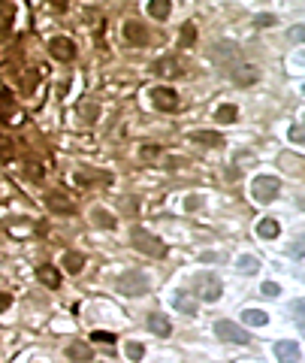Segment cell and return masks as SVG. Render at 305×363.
I'll use <instances>...</instances> for the list:
<instances>
[{
	"label": "cell",
	"instance_id": "1",
	"mask_svg": "<svg viewBox=\"0 0 305 363\" xmlns=\"http://www.w3.org/2000/svg\"><path fill=\"white\" fill-rule=\"evenodd\" d=\"M193 293L200 297L203 303H218L221 300V279L218 275H211V272H200V275H193V282H190Z\"/></svg>",
	"mask_w": 305,
	"mask_h": 363
},
{
	"label": "cell",
	"instance_id": "2",
	"mask_svg": "<svg viewBox=\"0 0 305 363\" xmlns=\"http://www.w3.org/2000/svg\"><path fill=\"white\" fill-rule=\"evenodd\" d=\"M133 248L142 251V254H148V257H164V254H166V245H164V242H160L154 233L142 230V227H133Z\"/></svg>",
	"mask_w": 305,
	"mask_h": 363
},
{
	"label": "cell",
	"instance_id": "3",
	"mask_svg": "<svg viewBox=\"0 0 305 363\" xmlns=\"http://www.w3.org/2000/svg\"><path fill=\"white\" fill-rule=\"evenodd\" d=\"M115 288L121 293H127V297H142V293H148V275L145 272H136V269H127L115 282Z\"/></svg>",
	"mask_w": 305,
	"mask_h": 363
},
{
	"label": "cell",
	"instance_id": "4",
	"mask_svg": "<svg viewBox=\"0 0 305 363\" xmlns=\"http://www.w3.org/2000/svg\"><path fill=\"white\" fill-rule=\"evenodd\" d=\"M278 194H281V182L275 176H257L251 182V197L257 203H272Z\"/></svg>",
	"mask_w": 305,
	"mask_h": 363
},
{
	"label": "cell",
	"instance_id": "5",
	"mask_svg": "<svg viewBox=\"0 0 305 363\" xmlns=\"http://www.w3.org/2000/svg\"><path fill=\"white\" fill-rule=\"evenodd\" d=\"M214 336L224 339V342H233V345H248L251 342V333L245 330V327L236 324V321H227V318H221L218 324H214Z\"/></svg>",
	"mask_w": 305,
	"mask_h": 363
},
{
	"label": "cell",
	"instance_id": "6",
	"mask_svg": "<svg viewBox=\"0 0 305 363\" xmlns=\"http://www.w3.org/2000/svg\"><path fill=\"white\" fill-rule=\"evenodd\" d=\"M151 103L160 112H175L178 109V94L172 88H151Z\"/></svg>",
	"mask_w": 305,
	"mask_h": 363
},
{
	"label": "cell",
	"instance_id": "7",
	"mask_svg": "<svg viewBox=\"0 0 305 363\" xmlns=\"http://www.w3.org/2000/svg\"><path fill=\"white\" fill-rule=\"evenodd\" d=\"M48 48H51V58H58V61H73L76 58V43L70 37H55L48 43Z\"/></svg>",
	"mask_w": 305,
	"mask_h": 363
},
{
	"label": "cell",
	"instance_id": "8",
	"mask_svg": "<svg viewBox=\"0 0 305 363\" xmlns=\"http://www.w3.org/2000/svg\"><path fill=\"white\" fill-rule=\"evenodd\" d=\"M257 76H260V70H257V67H251V64H236V67H233V70H230V79L233 82H236V85H242V88H248V85H254L257 82Z\"/></svg>",
	"mask_w": 305,
	"mask_h": 363
},
{
	"label": "cell",
	"instance_id": "9",
	"mask_svg": "<svg viewBox=\"0 0 305 363\" xmlns=\"http://www.w3.org/2000/svg\"><path fill=\"white\" fill-rule=\"evenodd\" d=\"M275 357L281 360V363H299V342H293V339H281V342H275Z\"/></svg>",
	"mask_w": 305,
	"mask_h": 363
},
{
	"label": "cell",
	"instance_id": "10",
	"mask_svg": "<svg viewBox=\"0 0 305 363\" xmlns=\"http://www.w3.org/2000/svg\"><path fill=\"white\" fill-rule=\"evenodd\" d=\"M190 140H193V143H203V145H209V148H221V145H224V136L214 133V130H190Z\"/></svg>",
	"mask_w": 305,
	"mask_h": 363
},
{
	"label": "cell",
	"instance_id": "11",
	"mask_svg": "<svg viewBox=\"0 0 305 363\" xmlns=\"http://www.w3.org/2000/svg\"><path fill=\"white\" fill-rule=\"evenodd\" d=\"M145 324H148V330H151L154 336H164V339H166V336L172 333V324H169V321H166L164 315H157V312H151Z\"/></svg>",
	"mask_w": 305,
	"mask_h": 363
},
{
	"label": "cell",
	"instance_id": "12",
	"mask_svg": "<svg viewBox=\"0 0 305 363\" xmlns=\"http://www.w3.org/2000/svg\"><path fill=\"white\" fill-rule=\"evenodd\" d=\"M61 264H64V269H67L70 275H79L82 266H85V254H79V251H64Z\"/></svg>",
	"mask_w": 305,
	"mask_h": 363
},
{
	"label": "cell",
	"instance_id": "13",
	"mask_svg": "<svg viewBox=\"0 0 305 363\" xmlns=\"http://www.w3.org/2000/svg\"><path fill=\"white\" fill-rule=\"evenodd\" d=\"M257 236H260V239H275V236H281V221H278V218H263V221L257 224Z\"/></svg>",
	"mask_w": 305,
	"mask_h": 363
},
{
	"label": "cell",
	"instance_id": "14",
	"mask_svg": "<svg viewBox=\"0 0 305 363\" xmlns=\"http://www.w3.org/2000/svg\"><path fill=\"white\" fill-rule=\"evenodd\" d=\"M169 12H172V3H169V0H148V15H151L154 22H166Z\"/></svg>",
	"mask_w": 305,
	"mask_h": 363
},
{
	"label": "cell",
	"instance_id": "15",
	"mask_svg": "<svg viewBox=\"0 0 305 363\" xmlns=\"http://www.w3.org/2000/svg\"><path fill=\"white\" fill-rule=\"evenodd\" d=\"M67 357L73 363H88V360H91V348H88V342H70Z\"/></svg>",
	"mask_w": 305,
	"mask_h": 363
},
{
	"label": "cell",
	"instance_id": "16",
	"mask_svg": "<svg viewBox=\"0 0 305 363\" xmlns=\"http://www.w3.org/2000/svg\"><path fill=\"white\" fill-rule=\"evenodd\" d=\"M242 324L245 327H266L269 315L263 312V309H245V312H242Z\"/></svg>",
	"mask_w": 305,
	"mask_h": 363
},
{
	"label": "cell",
	"instance_id": "17",
	"mask_svg": "<svg viewBox=\"0 0 305 363\" xmlns=\"http://www.w3.org/2000/svg\"><path fill=\"white\" fill-rule=\"evenodd\" d=\"M124 37H127L130 43H139V46H145V43H148V33H145V27H142V24H136V22H127V24H124Z\"/></svg>",
	"mask_w": 305,
	"mask_h": 363
},
{
	"label": "cell",
	"instance_id": "18",
	"mask_svg": "<svg viewBox=\"0 0 305 363\" xmlns=\"http://www.w3.org/2000/svg\"><path fill=\"white\" fill-rule=\"evenodd\" d=\"M37 275H40V282H43L46 288H51V290H55V288L61 285V275H58V269H55V266H48V264H43V266L37 269Z\"/></svg>",
	"mask_w": 305,
	"mask_h": 363
},
{
	"label": "cell",
	"instance_id": "19",
	"mask_svg": "<svg viewBox=\"0 0 305 363\" xmlns=\"http://www.w3.org/2000/svg\"><path fill=\"white\" fill-rule=\"evenodd\" d=\"M175 309L178 312H185V315H196V300L190 297V293H175Z\"/></svg>",
	"mask_w": 305,
	"mask_h": 363
},
{
	"label": "cell",
	"instance_id": "20",
	"mask_svg": "<svg viewBox=\"0 0 305 363\" xmlns=\"http://www.w3.org/2000/svg\"><path fill=\"white\" fill-rule=\"evenodd\" d=\"M91 218H94V224L97 227H106V230H115V218L106 212V209H100V206H94L91 209Z\"/></svg>",
	"mask_w": 305,
	"mask_h": 363
},
{
	"label": "cell",
	"instance_id": "21",
	"mask_svg": "<svg viewBox=\"0 0 305 363\" xmlns=\"http://www.w3.org/2000/svg\"><path fill=\"white\" fill-rule=\"evenodd\" d=\"M9 118H15L12 97H9V91H0V121H9Z\"/></svg>",
	"mask_w": 305,
	"mask_h": 363
},
{
	"label": "cell",
	"instance_id": "22",
	"mask_svg": "<svg viewBox=\"0 0 305 363\" xmlns=\"http://www.w3.org/2000/svg\"><path fill=\"white\" fill-rule=\"evenodd\" d=\"M236 266H239V272H245V275H251V272H257V269H260V261H257V257H254V254H242Z\"/></svg>",
	"mask_w": 305,
	"mask_h": 363
},
{
	"label": "cell",
	"instance_id": "23",
	"mask_svg": "<svg viewBox=\"0 0 305 363\" xmlns=\"http://www.w3.org/2000/svg\"><path fill=\"white\" fill-rule=\"evenodd\" d=\"M46 200H48V206H51L55 212H73V203H70L67 197H61V194H48Z\"/></svg>",
	"mask_w": 305,
	"mask_h": 363
},
{
	"label": "cell",
	"instance_id": "24",
	"mask_svg": "<svg viewBox=\"0 0 305 363\" xmlns=\"http://www.w3.org/2000/svg\"><path fill=\"white\" fill-rule=\"evenodd\" d=\"M236 115H239V109L233 106V103H221L218 112H214V118H218V121H227V124H230V121H236Z\"/></svg>",
	"mask_w": 305,
	"mask_h": 363
},
{
	"label": "cell",
	"instance_id": "25",
	"mask_svg": "<svg viewBox=\"0 0 305 363\" xmlns=\"http://www.w3.org/2000/svg\"><path fill=\"white\" fill-rule=\"evenodd\" d=\"M124 351H127V357L136 363V360H142V354H145V345H142V342H127V348H124Z\"/></svg>",
	"mask_w": 305,
	"mask_h": 363
},
{
	"label": "cell",
	"instance_id": "26",
	"mask_svg": "<svg viewBox=\"0 0 305 363\" xmlns=\"http://www.w3.org/2000/svg\"><path fill=\"white\" fill-rule=\"evenodd\" d=\"M287 40H290V43H305V24L287 27Z\"/></svg>",
	"mask_w": 305,
	"mask_h": 363
},
{
	"label": "cell",
	"instance_id": "27",
	"mask_svg": "<svg viewBox=\"0 0 305 363\" xmlns=\"http://www.w3.org/2000/svg\"><path fill=\"white\" fill-rule=\"evenodd\" d=\"M157 70H164V76H182V67H178L175 61H160Z\"/></svg>",
	"mask_w": 305,
	"mask_h": 363
},
{
	"label": "cell",
	"instance_id": "28",
	"mask_svg": "<svg viewBox=\"0 0 305 363\" xmlns=\"http://www.w3.org/2000/svg\"><path fill=\"white\" fill-rule=\"evenodd\" d=\"M254 24L257 27H272V24H278V19L272 12H260V15H254Z\"/></svg>",
	"mask_w": 305,
	"mask_h": 363
},
{
	"label": "cell",
	"instance_id": "29",
	"mask_svg": "<svg viewBox=\"0 0 305 363\" xmlns=\"http://www.w3.org/2000/svg\"><path fill=\"white\" fill-rule=\"evenodd\" d=\"M263 297H278V293H281V285L278 282H263Z\"/></svg>",
	"mask_w": 305,
	"mask_h": 363
},
{
	"label": "cell",
	"instance_id": "30",
	"mask_svg": "<svg viewBox=\"0 0 305 363\" xmlns=\"http://www.w3.org/2000/svg\"><path fill=\"white\" fill-rule=\"evenodd\" d=\"M91 339H94V342H106V345H109V342H115L118 336H115V333H106V330H94Z\"/></svg>",
	"mask_w": 305,
	"mask_h": 363
},
{
	"label": "cell",
	"instance_id": "31",
	"mask_svg": "<svg viewBox=\"0 0 305 363\" xmlns=\"http://www.w3.org/2000/svg\"><path fill=\"white\" fill-rule=\"evenodd\" d=\"M196 40V30H193V24H185V30H182V46H190Z\"/></svg>",
	"mask_w": 305,
	"mask_h": 363
},
{
	"label": "cell",
	"instance_id": "32",
	"mask_svg": "<svg viewBox=\"0 0 305 363\" xmlns=\"http://www.w3.org/2000/svg\"><path fill=\"white\" fill-rule=\"evenodd\" d=\"M200 206H203V197H200V194H193V197H188V200H185V209H188V212L200 209Z\"/></svg>",
	"mask_w": 305,
	"mask_h": 363
},
{
	"label": "cell",
	"instance_id": "33",
	"mask_svg": "<svg viewBox=\"0 0 305 363\" xmlns=\"http://www.w3.org/2000/svg\"><path fill=\"white\" fill-rule=\"evenodd\" d=\"M293 312H296V321L305 327V300H296L293 303Z\"/></svg>",
	"mask_w": 305,
	"mask_h": 363
},
{
	"label": "cell",
	"instance_id": "34",
	"mask_svg": "<svg viewBox=\"0 0 305 363\" xmlns=\"http://www.w3.org/2000/svg\"><path fill=\"white\" fill-rule=\"evenodd\" d=\"M290 140H293V143H305V130H302V127H293V130H290Z\"/></svg>",
	"mask_w": 305,
	"mask_h": 363
},
{
	"label": "cell",
	"instance_id": "35",
	"mask_svg": "<svg viewBox=\"0 0 305 363\" xmlns=\"http://www.w3.org/2000/svg\"><path fill=\"white\" fill-rule=\"evenodd\" d=\"M6 145H9V143L0 136V158H9V148H6Z\"/></svg>",
	"mask_w": 305,
	"mask_h": 363
},
{
	"label": "cell",
	"instance_id": "36",
	"mask_svg": "<svg viewBox=\"0 0 305 363\" xmlns=\"http://www.w3.org/2000/svg\"><path fill=\"white\" fill-rule=\"evenodd\" d=\"M9 306V297H6V293H0V309H6Z\"/></svg>",
	"mask_w": 305,
	"mask_h": 363
},
{
	"label": "cell",
	"instance_id": "37",
	"mask_svg": "<svg viewBox=\"0 0 305 363\" xmlns=\"http://www.w3.org/2000/svg\"><path fill=\"white\" fill-rule=\"evenodd\" d=\"M302 94H305V85H302Z\"/></svg>",
	"mask_w": 305,
	"mask_h": 363
},
{
	"label": "cell",
	"instance_id": "38",
	"mask_svg": "<svg viewBox=\"0 0 305 363\" xmlns=\"http://www.w3.org/2000/svg\"><path fill=\"white\" fill-rule=\"evenodd\" d=\"M302 124H305V115H302Z\"/></svg>",
	"mask_w": 305,
	"mask_h": 363
}]
</instances>
